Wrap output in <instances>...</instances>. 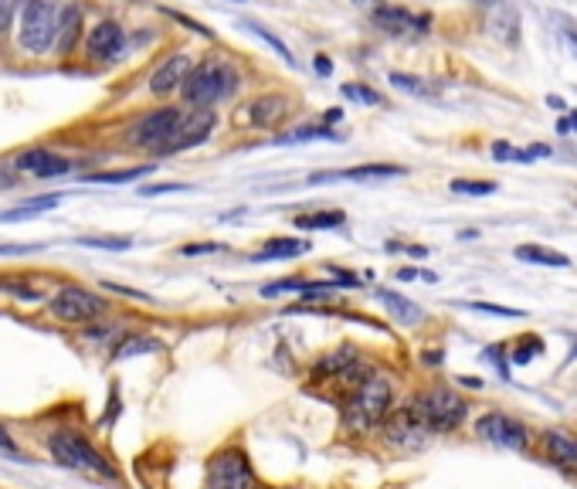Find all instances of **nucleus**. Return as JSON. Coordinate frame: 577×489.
<instances>
[{
	"label": "nucleus",
	"instance_id": "obj_17",
	"mask_svg": "<svg viewBox=\"0 0 577 489\" xmlns=\"http://www.w3.org/2000/svg\"><path fill=\"white\" fill-rule=\"evenodd\" d=\"M248 123L252 126H275V123H282V119L289 116V102L282 99V96H262V99H255V102H248Z\"/></svg>",
	"mask_w": 577,
	"mask_h": 489
},
{
	"label": "nucleus",
	"instance_id": "obj_37",
	"mask_svg": "<svg viewBox=\"0 0 577 489\" xmlns=\"http://www.w3.org/2000/svg\"><path fill=\"white\" fill-rule=\"evenodd\" d=\"M174 191H187L184 184H160V187H143V197H153V194H174Z\"/></svg>",
	"mask_w": 577,
	"mask_h": 489
},
{
	"label": "nucleus",
	"instance_id": "obj_15",
	"mask_svg": "<svg viewBox=\"0 0 577 489\" xmlns=\"http://www.w3.org/2000/svg\"><path fill=\"white\" fill-rule=\"evenodd\" d=\"M82 24H85V17H82V7H75V4H68L58 11V28H55V48L58 55H68L75 45H79V38H82Z\"/></svg>",
	"mask_w": 577,
	"mask_h": 489
},
{
	"label": "nucleus",
	"instance_id": "obj_13",
	"mask_svg": "<svg viewBox=\"0 0 577 489\" xmlns=\"http://www.w3.org/2000/svg\"><path fill=\"white\" fill-rule=\"evenodd\" d=\"M85 48H89L92 58H116L119 51L126 48V31L119 28L116 21H102L89 31L85 38Z\"/></svg>",
	"mask_w": 577,
	"mask_h": 489
},
{
	"label": "nucleus",
	"instance_id": "obj_6",
	"mask_svg": "<svg viewBox=\"0 0 577 489\" xmlns=\"http://www.w3.org/2000/svg\"><path fill=\"white\" fill-rule=\"evenodd\" d=\"M51 313L65 323H92L106 313V299L89 293L85 286H62L51 296Z\"/></svg>",
	"mask_w": 577,
	"mask_h": 489
},
{
	"label": "nucleus",
	"instance_id": "obj_42",
	"mask_svg": "<svg viewBox=\"0 0 577 489\" xmlns=\"http://www.w3.org/2000/svg\"><path fill=\"white\" fill-rule=\"evenodd\" d=\"M567 130H577V113L571 119H561V123H557V133H567Z\"/></svg>",
	"mask_w": 577,
	"mask_h": 489
},
{
	"label": "nucleus",
	"instance_id": "obj_43",
	"mask_svg": "<svg viewBox=\"0 0 577 489\" xmlns=\"http://www.w3.org/2000/svg\"><path fill=\"white\" fill-rule=\"evenodd\" d=\"M316 72H320V75H330V72H333V62H326V58L320 55V58H316Z\"/></svg>",
	"mask_w": 577,
	"mask_h": 489
},
{
	"label": "nucleus",
	"instance_id": "obj_39",
	"mask_svg": "<svg viewBox=\"0 0 577 489\" xmlns=\"http://www.w3.org/2000/svg\"><path fill=\"white\" fill-rule=\"evenodd\" d=\"M204 252H218V245L204 242V245H187V248H184V255H204Z\"/></svg>",
	"mask_w": 577,
	"mask_h": 489
},
{
	"label": "nucleus",
	"instance_id": "obj_14",
	"mask_svg": "<svg viewBox=\"0 0 577 489\" xmlns=\"http://www.w3.org/2000/svg\"><path fill=\"white\" fill-rule=\"evenodd\" d=\"M187 72H191V58H187V55L167 58V62H163L157 72H153L150 92H153V96H170V92L180 89V82L187 79Z\"/></svg>",
	"mask_w": 577,
	"mask_h": 489
},
{
	"label": "nucleus",
	"instance_id": "obj_46",
	"mask_svg": "<svg viewBox=\"0 0 577 489\" xmlns=\"http://www.w3.org/2000/svg\"><path fill=\"white\" fill-rule=\"evenodd\" d=\"M0 286H4V282H0Z\"/></svg>",
	"mask_w": 577,
	"mask_h": 489
},
{
	"label": "nucleus",
	"instance_id": "obj_5",
	"mask_svg": "<svg viewBox=\"0 0 577 489\" xmlns=\"http://www.w3.org/2000/svg\"><path fill=\"white\" fill-rule=\"evenodd\" d=\"M48 452L62 462L65 469H79V473H96V476H106L113 479V466L92 449L89 439H82L79 432H55L48 435Z\"/></svg>",
	"mask_w": 577,
	"mask_h": 489
},
{
	"label": "nucleus",
	"instance_id": "obj_29",
	"mask_svg": "<svg viewBox=\"0 0 577 489\" xmlns=\"http://www.w3.org/2000/svg\"><path fill=\"white\" fill-rule=\"evenodd\" d=\"M245 28H248V31H255V34H258V38H262V41H265V45H269V48H275V51H279V58H282V62H286V65H296V58H292V51H289L286 45H282V41H279V38H275V34H269V31H265V28H262V24H258V21H248V24H245Z\"/></svg>",
	"mask_w": 577,
	"mask_h": 489
},
{
	"label": "nucleus",
	"instance_id": "obj_26",
	"mask_svg": "<svg viewBox=\"0 0 577 489\" xmlns=\"http://www.w3.org/2000/svg\"><path fill=\"white\" fill-rule=\"evenodd\" d=\"M547 147H527V150H513L510 143H496L493 147V157L496 160H516V163H530V160H537V157H547Z\"/></svg>",
	"mask_w": 577,
	"mask_h": 489
},
{
	"label": "nucleus",
	"instance_id": "obj_2",
	"mask_svg": "<svg viewBox=\"0 0 577 489\" xmlns=\"http://www.w3.org/2000/svg\"><path fill=\"white\" fill-rule=\"evenodd\" d=\"M387 408H391V384L384 377L367 374L364 381L357 384L350 405H347V425L357 428V432H367V428L381 425Z\"/></svg>",
	"mask_w": 577,
	"mask_h": 489
},
{
	"label": "nucleus",
	"instance_id": "obj_28",
	"mask_svg": "<svg viewBox=\"0 0 577 489\" xmlns=\"http://www.w3.org/2000/svg\"><path fill=\"white\" fill-rule=\"evenodd\" d=\"M306 140H340L330 126H306V130H296L289 136H279V143H306Z\"/></svg>",
	"mask_w": 577,
	"mask_h": 489
},
{
	"label": "nucleus",
	"instance_id": "obj_40",
	"mask_svg": "<svg viewBox=\"0 0 577 489\" xmlns=\"http://www.w3.org/2000/svg\"><path fill=\"white\" fill-rule=\"evenodd\" d=\"M41 245H0V255H17V252H34Z\"/></svg>",
	"mask_w": 577,
	"mask_h": 489
},
{
	"label": "nucleus",
	"instance_id": "obj_33",
	"mask_svg": "<svg viewBox=\"0 0 577 489\" xmlns=\"http://www.w3.org/2000/svg\"><path fill=\"white\" fill-rule=\"evenodd\" d=\"M157 347H160L157 340L133 337V340H126V343H119V347H116V357H129V354H136V350H157Z\"/></svg>",
	"mask_w": 577,
	"mask_h": 489
},
{
	"label": "nucleus",
	"instance_id": "obj_16",
	"mask_svg": "<svg viewBox=\"0 0 577 489\" xmlns=\"http://www.w3.org/2000/svg\"><path fill=\"white\" fill-rule=\"evenodd\" d=\"M544 449H547V459L554 462V466H561L564 473H577V439L574 435L547 432Z\"/></svg>",
	"mask_w": 577,
	"mask_h": 489
},
{
	"label": "nucleus",
	"instance_id": "obj_34",
	"mask_svg": "<svg viewBox=\"0 0 577 489\" xmlns=\"http://www.w3.org/2000/svg\"><path fill=\"white\" fill-rule=\"evenodd\" d=\"M469 310L493 313V316H523L520 310H510V306H489V303H469Z\"/></svg>",
	"mask_w": 577,
	"mask_h": 489
},
{
	"label": "nucleus",
	"instance_id": "obj_24",
	"mask_svg": "<svg viewBox=\"0 0 577 489\" xmlns=\"http://www.w3.org/2000/svg\"><path fill=\"white\" fill-rule=\"evenodd\" d=\"M153 167H133V170H102V174H85V184H129L150 174Z\"/></svg>",
	"mask_w": 577,
	"mask_h": 489
},
{
	"label": "nucleus",
	"instance_id": "obj_8",
	"mask_svg": "<svg viewBox=\"0 0 577 489\" xmlns=\"http://www.w3.org/2000/svg\"><path fill=\"white\" fill-rule=\"evenodd\" d=\"M180 109L177 106H163V109H153V113H146L140 123L129 130V143L140 150H153L157 153L163 147V140H167L170 133H174V126L180 123Z\"/></svg>",
	"mask_w": 577,
	"mask_h": 489
},
{
	"label": "nucleus",
	"instance_id": "obj_45",
	"mask_svg": "<svg viewBox=\"0 0 577 489\" xmlns=\"http://www.w3.org/2000/svg\"><path fill=\"white\" fill-rule=\"evenodd\" d=\"M567 157H574V160H577V147H571V150H567Z\"/></svg>",
	"mask_w": 577,
	"mask_h": 489
},
{
	"label": "nucleus",
	"instance_id": "obj_7",
	"mask_svg": "<svg viewBox=\"0 0 577 489\" xmlns=\"http://www.w3.org/2000/svg\"><path fill=\"white\" fill-rule=\"evenodd\" d=\"M214 126H218V113H214V109H191L187 116H180L174 133L163 140V147L157 153H160V157H170V153L201 147V143L211 136Z\"/></svg>",
	"mask_w": 577,
	"mask_h": 489
},
{
	"label": "nucleus",
	"instance_id": "obj_22",
	"mask_svg": "<svg viewBox=\"0 0 577 489\" xmlns=\"http://www.w3.org/2000/svg\"><path fill=\"white\" fill-rule=\"evenodd\" d=\"M343 225V211H320V214H299L296 228L299 231H326V228H340Z\"/></svg>",
	"mask_w": 577,
	"mask_h": 489
},
{
	"label": "nucleus",
	"instance_id": "obj_20",
	"mask_svg": "<svg viewBox=\"0 0 577 489\" xmlns=\"http://www.w3.org/2000/svg\"><path fill=\"white\" fill-rule=\"evenodd\" d=\"M381 303H384V310L391 313L398 323H404V326L425 320L421 306H415V303H411V299H404V296H398V293H391V289H381Z\"/></svg>",
	"mask_w": 577,
	"mask_h": 489
},
{
	"label": "nucleus",
	"instance_id": "obj_19",
	"mask_svg": "<svg viewBox=\"0 0 577 489\" xmlns=\"http://www.w3.org/2000/svg\"><path fill=\"white\" fill-rule=\"evenodd\" d=\"M404 167H391V163H367V167H353L343 170V174H316L313 184H323V180H384V177H401Z\"/></svg>",
	"mask_w": 577,
	"mask_h": 489
},
{
	"label": "nucleus",
	"instance_id": "obj_10",
	"mask_svg": "<svg viewBox=\"0 0 577 489\" xmlns=\"http://www.w3.org/2000/svg\"><path fill=\"white\" fill-rule=\"evenodd\" d=\"M476 435H482V439L493 442V445H503V449H513V452L527 449V428H523L520 422H513V418L499 415V411L479 418Z\"/></svg>",
	"mask_w": 577,
	"mask_h": 489
},
{
	"label": "nucleus",
	"instance_id": "obj_3",
	"mask_svg": "<svg viewBox=\"0 0 577 489\" xmlns=\"http://www.w3.org/2000/svg\"><path fill=\"white\" fill-rule=\"evenodd\" d=\"M408 408L425 432H452V428H459L465 418V401L459 394H452L449 388L425 391L421 398H415V405H408Z\"/></svg>",
	"mask_w": 577,
	"mask_h": 489
},
{
	"label": "nucleus",
	"instance_id": "obj_25",
	"mask_svg": "<svg viewBox=\"0 0 577 489\" xmlns=\"http://www.w3.org/2000/svg\"><path fill=\"white\" fill-rule=\"evenodd\" d=\"M391 85L401 92H411V96H438V85H428L425 79H418V75H404V72H394L391 75Z\"/></svg>",
	"mask_w": 577,
	"mask_h": 489
},
{
	"label": "nucleus",
	"instance_id": "obj_23",
	"mask_svg": "<svg viewBox=\"0 0 577 489\" xmlns=\"http://www.w3.org/2000/svg\"><path fill=\"white\" fill-rule=\"evenodd\" d=\"M489 24H493V34L499 41H510V45H516V38H520V17H516L513 7L499 11Z\"/></svg>",
	"mask_w": 577,
	"mask_h": 489
},
{
	"label": "nucleus",
	"instance_id": "obj_30",
	"mask_svg": "<svg viewBox=\"0 0 577 489\" xmlns=\"http://www.w3.org/2000/svg\"><path fill=\"white\" fill-rule=\"evenodd\" d=\"M554 21H557V34H561L564 48L577 58V21H574V17H567V14H557Z\"/></svg>",
	"mask_w": 577,
	"mask_h": 489
},
{
	"label": "nucleus",
	"instance_id": "obj_21",
	"mask_svg": "<svg viewBox=\"0 0 577 489\" xmlns=\"http://www.w3.org/2000/svg\"><path fill=\"white\" fill-rule=\"evenodd\" d=\"M516 259H520V262H537V265H554V269H564V265H571L567 255L547 252V248H540V245H520V248H516Z\"/></svg>",
	"mask_w": 577,
	"mask_h": 489
},
{
	"label": "nucleus",
	"instance_id": "obj_27",
	"mask_svg": "<svg viewBox=\"0 0 577 489\" xmlns=\"http://www.w3.org/2000/svg\"><path fill=\"white\" fill-rule=\"evenodd\" d=\"M58 201H62V197H34V201H24V204H21V208H14V211L0 214V221H21V218H24V214L51 211V208H58Z\"/></svg>",
	"mask_w": 577,
	"mask_h": 489
},
{
	"label": "nucleus",
	"instance_id": "obj_4",
	"mask_svg": "<svg viewBox=\"0 0 577 489\" xmlns=\"http://www.w3.org/2000/svg\"><path fill=\"white\" fill-rule=\"evenodd\" d=\"M58 0H24L21 4V48L31 55H45L55 45Z\"/></svg>",
	"mask_w": 577,
	"mask_h": 489
},
{
	"label": "nucleus",
	"instance_id": "obj_41",
	"mask_svg": "<svg viewBox=\"0 0 577 489\" xmlns=\"http://www.w3.org/2000/svg\"><path fill=\"white\" fill-rule=\"evenodd\" d=\"M0 449H7V452H14V439L7 435V428L0 425Z\"/></svg>",
	"mask_w": 577,
	"mask_h": 489
},
{
	"label": "nucleus",
	"instance_id": "obj_1",
	"mask_svg": "<svg viewBox=\"0 0 577 489\" xmlns=\"http://www.w3.org/2000/svg\"><path fill=\"white\" fill-rule=\"evenodd\" d=\"M238 82H241L238 72L228 62H221V58H208V62H201V65H191L187 79L180 82V96H184L187 106L208 109V106H214V102L228 99L231 92L238 89Z\"/></svg>",
	"mask_w": 577,
	"mask_h": 489
},
{
	"label": "nucleus",
	"instance_id": "obj_38",
	"mask_svg": "<svg viewBox=\"0 0 577 489\" xmlns=\"http://www.w3.org/2000/svg\"><path fill=\"white\" fill-rule=\"evenodd\" d=\"M533 350H537V354H540V350H544V343L533 340ZM527 360H530V340H527V347H523L520 354H516V364H527Z\"/></svg>",
	"mask_w": 577,
	"mask_h": 489
},
{
	"label": "nucleus",
	"instance_id": "obj_18",
	"mask_svg": "<svg viewBox=\"0 0 577 489\" xmlns=\"http://www.w3.org/2000/svg\"><path fill=\"white\" fill-rule=\"evenodd\" d=\"M309 238H272L265 242L262 252H255V262H272V259H299L309 252Z\"/></svg>",
	"mask_w": 577,
	"mask_h": 489
},
{
	"label": "nucleus",
	"instance_id": "obj_9",
	"mask_svg": "<svg viewBox=\"0 0 577 489\" xmlns=\"http://www.w3.org/2000/svg\"><path fill=\"white\" fill-rule=\"evenodd\" d=\"M204 489H252V466H248V459L238 449L214 456Z\"/></svg>",
	"mask_w": 577,
	"mask_h": 489
},
{
	"label": "nucleus",
	"instance_id": "obj_35",
	"mask_svg": "<svg viewBox=\"0 0 577 489\" xmlns=\"http://www.w3.org/2000/svg\"><path fill=\"white\" fill-rule=\"evenodd\" d=\"M82 245H96V248H119V252H123V248H129V238H85Z\"/></svg>",
	"mask_w": 577,
	"mask_h": 489
},
{
	"label": "nucleus",
	"instance_id": "obj_12",
	"mask_svg": "<svg viewBox=\"0 0 577 489\" xmlns=\"http://www.w3.org/2000/svg\"><path fill=\"white\" fill-rule=\"evenodd\" d=\"M14 167L21 170V174H31V177H62L72 170V163H68L65 157H58V153L51 150H24L21 157L14 160Z\"/></svg>",
	"mask_w": 577,
	"mask_h": 489
},
{
	"label": "nucleus",
	"instance_id": "obj_44",
	"mask_svg": "<svg viewBox=\"0 0 577 489\" xmlns=\"http://www.w3.org/2000/svg\"><path fill=\"white\" fill-rule=\"evenodd\" d=\"M472 4H479V7H489V4H499V0H472Z\"/></svg>",
	"mask_w": 577,
	"mask_h": 489
},
{
	"label": "nucleus",
	"instance_id": "obj_32",
	"mask_svg": "<svg viewBox=\"0 0 577 489\" xmlns=\"http://www.w3.org/2000/svg\"><path fill=\"white\" fill-rule=\"evenodd\" d=\"M343 96L353 102H364V106H381L384 102L374 89H364V85H343Z\"/></svg>",
	"mask_w": 577,
	"mask_h": 489
},
{
	"label": "nucleus",
	"instance_id": "obj_36",
	"mask_svg": "<svg viewBox=\"0 0 577 489\" xmlns=\"http://www.w3.org/2000/svg\"><path fill=\"white\" fill-rule=\"evenodd\" d=\"M14 7H17V0H0V34H4L7 28H11Z\"/></svg>",
	"mask_w": 577,
	"mask_h": 489
},
{
	"label": "nucleus",
	"instance_id": "obj_47",
	"mask_svg": "<svg viewBox=\"0 0 577 489\" xmlns=\"http://www.w3.org/2000/svg\"><path fill=\"white\" fill-rule=\"evenodd\" d=\"M360 4H364V0H360Z\"/></svg>",
	"mask_w": 577,
	"mask_h": 489
},
{
	"label": "nucleus",
	"instance_id": "obj_11",
	"mask_svg": "<svg viewBox=\"0 0 577 489\" xmlns=\"http://www.w3.org/2000/svg\"><path fill=\"white\" fill-rule=\"evenodd\" d=\"M374 24L384 34H394V38H415V34L428 31V17L411 14L404 7H374Z\"/></svg>",
	"mask_w": 577,
	"mask_h": 489
},
{
	"label": "nucleus",
	"instance_id": "obj_48",
	"mask_svg": "<svg viewBox=\"0 0 577 489\" xmlns=\"http://www.w3.org/2000/svg\"><path fill=\"white\" fill-rule=\"evenodd\" d=\"M238 4H241V0H238Z\"/></svg>",
	"mask_w": 577,
	"mask_h": 489
},
{
	"label": "nucleus",
	"instance_id": "obj_31",
	"mask_svg": "<svg viewBox=\"0 0 577 489\" xmlns=\"http://www.w3.org/2000/svg\"><path fill=\"white\" fill-rule=\"evenodd\" d=\"M452 191L455 194H472V197H486L496 191L493 180H452Z\"/></svg>",
	"mask_w": 577,
	"mask_h": 489
}]
</instances>
